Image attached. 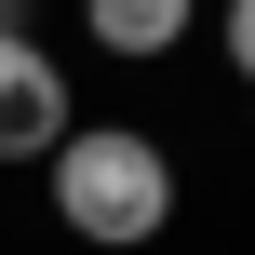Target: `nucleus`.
I'll return each mask as SVG.
<instances>
[{
  "label": "nucleus",
  "instance_id": "f257e3e1",
  "mask_svg": "<svg viewBox=\"0 0 255 255\" xmlns=\"http://www.w3.org/2000/svg\"><path fill=\"white\" fill-rule=\"evenodd\" d=\"M40 175H54V215L81 242H108V255H134V242L175 229V148L134 134V121H67V148Z\"/></svg>",
  "mask_w": 255,
  "mask_h": 255
},
{
  "label": "nucleus",
  "instance_id": "20e7f679",
  "mask_svg": "<svg viewBox=\"0 0 255 255\" xmlns=\"http://www.w3.org/2000/svg\"><path fill=\"white\" fill-rule=\"evenodd\" d=\"M215 40H229V67L255 81V0H229V13H215Z\"/></svg>",
  "mask_w": 255,
  "mask_h": 255
},
{
  "label": "nucleus",
  "instance_id": "7ed1b4c3",
  "mask_svg": "<svg viewBox=\"0 0 255 255\" xmlns=\"http://www.w3.org/2000/svg\"><path fill=\"white\" fill-rule=\"evenodd\" d=\"M81 27H94L121 67H161V54L202 27V0H81Z\"/></svg>",
  "mask_w": 255,
  "mask_h": 255
},
{
  "label": "nucleus",
  "instance_id": "f03ea898",
  "mask_svg": "<svg viewBox=\"0 0 255 255\" xmlns=\"http://www.w3.org/2000/svg\"><path fill=\"white\" fill-rule=\"evenodd\" d=\"M67 67L40 54V40H0V161H54L67 148Z\"/></svg>",
  "mask_w": 255,
  "mask_h": 255
},
{
  "label": "nucleus",
  "instance_id": "39448f33",
  "mask_svg": "<svg viewBox=\"0 0 255 255\" xmlns=\"http://www.w3.org/2000/svg\"><path fill=\"white\" fill-rule=\"evenodd\" d=\"M0 40H27V0H0Z\"/></svg>",
  "mask_w": 255,
  "mask_h": 255
}]
</instances>
